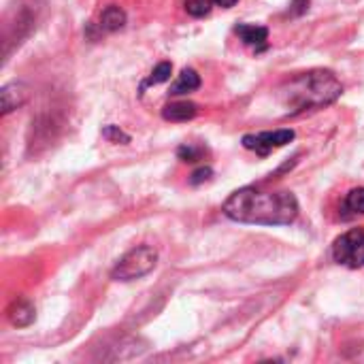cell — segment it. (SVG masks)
<instances>
[{
  "label": "cell",
  "mask_w": 364,
  "mask_h": 364,
  "mask_svg": "<svg viewBox=\"0 0 364 364\" xmlns=\"http://www.w3.org/2000/svg\"><path fill=\"white\" fill-rule=\"evenodd\" d=\"M213 4H215L213 0H183V6H186V11L192 17H205V15H209Z\"/></svg>",
  "instance_id": "5bb4252c"
},
{
  "label": "cell",
  "mask_w": 364,
  "mask_h": 364,
  "mask_svg": "<svg viewBox=\"0 0 364 364\" xmlns=\"http://www.w3.org/2000/svg\"><path fill=\"white\" fill-rule=\"evenodd\" d=\"M196 113H198V107L194 102H188V100H177V102H171L162 109V117L166 122H188Z\"/></svg>",
  "instance_id": "9c48e42d"
},
{
  "label": "cell",
  "mask_w": 364,
  "mask_h": 364,
  "mask_svg": "<svg viewBox=\"0 0 364 364\" xmlns=\"http://www.w3.org/2000/svg\"><path fill=\"white\" fill-rule=\"evenodd\" d=\"M341 92L343 85L331 70H309L290 79L282 87L279 96L284 105L290 107L292 113H296V111L331 105L341 96Z\"/></svg>",
  "instance_id": "7a4b0ae2"
},
{
  "label": "cell",
  "mask_w": 364,
  "mask_h": 364,
  "mask_svg": "<svg viewBox=\"0 0 364 364\" xmlns=\"http://www.w3.org/2000/svg\"><path fill=\"white\" fill-rule=\"evenodd\" d=\"M198 87H200V75L194 68H183L168 92H171V96H183V94L196 92Z\"/></svg>",
  "instance_id": "30bf717a"
},
{
  "label": "cell",
  "mask_w": 364,
  "mask_h": 364,
  "mask_svg": "<svg viewBox=\"0 0 364 364\" xmlns=\"http://www.w3.org/2000/svg\"><path fill=\"white\" fill-rule=\"evenodd\" d=\"M222 211L226 218L241 224L286 226L296 220L299 200L288 190L262 192L256 188H241L226 198Z\"/></svg>",
  "instance_id": "6da1fadb"
},
{
  "label": "cell",
  "mask_w": 364,
  "mask_h": 364,
  "mask_svg": "<svg viewBox=\"0 0 364 364\" xmlns=\"http://www.w3.org/2000/svg\"><path fill=\"white\" fill-rule=\"evenodd\" d=\"M309 9V0H294L290 6V15H303Z\"/></svg>",
  "instance_id": "ac0fdd59"
},
{
  "label": "cell",
  "mask_w": 364,
  "mask_h": 364,
  "mask_svg": "<svg viewBox=\"0 0 364 364\" xmlns=\"http://www.w3.org/2000/svg\"><path fill=\"white\" fill-rule=\"evenodd\" d=\"M158 262V252L151 245H139L130 250L111 271V277L115 282H132L139 279L156 269Z\"/></svg>",
  "instance_id": "3957f363"
},
{
  "label": "cell",
  "mask_w": 364,
  "mask_h": 364,
  "mask_svg": "<svg viewBox=\"0 0 364 364\" xmlns=\"http://www.w3.org/2000/svg\"><path fill=\"white\" fill-rule=\"evenodd\" d=\"M124 23H126V13L115 4L107 6L100 13V28L107 30V32H115V30L124 28Z\"/></svg>",
  "instance_id": "8fae6325"
},
{
  "label": "cell",
  "mask_w": 364,
  "mask_h": 364,
  "mask_svg": "<svg viewBox=\"0 0 364 364\" xmlns=\"http://www.w3.org/2000/svg\"><path fill=\"white\" fill-rule=\"evenodd\" d=\"M171 73H173V64H171V62H160V64L151 70V75L147 77V81L143 83V87H145V85H158V83L168 81V79H171Z\"/></svg>",
  "instance_id": "4fadbf2b"
},
{
  "label": "cell",
  "mask_w": 364,
  "mask_h": 364,
  "mask_svg": "<svg viewBox=\"0 0 364 364\" xmlns=\"http://www.w3.org/2000/svg\"><path fill=\"white\" fill-rule=\"evenodd\" d=\"M102 136L111 143H130V136L124 130H119V126H107L102 130Z\"/></svg>",
  "instance_id": "2e32d148"
},
{
  "label": "cell",
  "mask_w": 364,
  "mask_h": 364,
  "mask_svg": "<svg viewBox=\"0 0 364 364\" xmlns=\"http://www.w3.org/2000/svg\"><path fill=\"white\" fill-rule=\"evenodd\" d=\"M333 258L335 262L350 267V269H363L364 267V226L352 228L337 237L333 243Z\"/></svg>",
  "instance_id": "277c9868"
},
{
  "label": "cell",
  "mask_w": 364,
  "mask_h": 364,
  "mask_svg": "<svg viewBox=\"0 0 364 364\" xmlns=\"http://www.w3.org/2000/svg\"><path fill=\"white\" fill-rule=\"evenodd\" d=\"M343 218H358L364 215V188H354L348 192L343 200Z\"/></svg>",
  "instance_id": "7c38bea8"
},
{
  "label": "cell",
  "mask_w": 364,
  "mask_h": 364,
  "mask_svg": "<svg viewBox=\"0 0 364 364\" xmlns=\"http://www.w3.org/2000/svg\"><path fill=\"white\" fill-rule=\"evenodd\" d=\"M211 175H213L211 166H200V168H196V171L192 173V177H190V183H192V186H198V183L207 181Z\"/></svg>",
  "instance_id": "e0dca14e"
},
{
  "label": "cell",
  "mask_w": 364,
  "mask_h": 364,
  "mask_svg": "<svg viewBox=\"0 0 364 364\" xmlns=\"http://www.w3.org/2000/svg\"><path fill=\"white\" fill-rule=\"evenodd\" d=\"M0 98H2V115L11 113L13 109L21 107L28 98V87L23 83H9L2 87L0 92Z\"/></svg>",
  "instance_id": "ba28073f"
},
{
  "label": "cell",
  "mask_w": 364,
  "mask_h": 364,
  "mask_svg": "<svg viewBox=\"0 0 364 364\" xmlns=\"http://www.w3.org/2000/svg\"><path fill=\"white\" fill-rule=\"evenodd\" d=\"M213 2H215L218 6H222V9H230V6H235L239 0H213Z\"/></svg>",
  "instance_id": "d6986e66"
},
{
  "label": "cell",
  "mask_w": 364,
  "mask_h": 364,
  "mask_svg": "<svg viewBox=\"0 0 364 364\" xmlns=\"http://www.w3.org/2000/svg\"><path fill=\"white\" fill-rule=\"evenodd\" d=\"M294 139V130L284 128V130H267L258 134H245L243 136V147L256 151L258 156H269L273 149H279L288 145Z\"/></svg>",
  "instance_id": "5b68a950"
},
{
  "label": "cell",
  "mask_w": 364,
  "mask_h": 364,
  "mask_svg": "<svg viewBox=\"0 0 364 364\" xmlns=\"http://www.w3.org/2000/svg\"><path fill=\"white\" fill-rule=\"evenodd\" d=\"M203 154H205V149L203 147H194V145H181L177 149V156L183 162H198V160H203Z\"/></svg>",
  "instance_id": "9a60e30c"
},
{
  "label": "cell",
  "mask_w": 364,
  "mask_h": 364,
  "mask_svg": "<svg viewBox=\"0 0 364 364\" xmlns=\"http://www.w3.org/2000/svg\"><path fill=\"white\" fill-rule=\"evenodd\" d=\"M34 305L26 299H17L13 301L9 307H6V318L13 326L17 328H23V326H30L34 322Z\"/></svg>",
  "instance_id": "52a82bcc"
},
{
  "label": "cell",
  "mask_w": 364,
  "mask_h": 364,
  "mask_svg": "<svg viewBox=\"0 0 364 364\" xmlns=\"http://www.w3.org/2000/svg\"><path fill=\"white\" fill-rule=\"evenodd\" d=\"M235 32L239 34V38L254 47V49H264L267 41H269V28L267 26H258V23H239L235 28Z\"/></svg>",
  "instance_id": "8992f818"
}]
</instances>
